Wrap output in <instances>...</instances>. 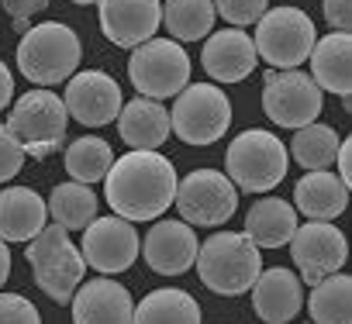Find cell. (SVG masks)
Returning <instances> with one entry per match:
<instances>
[{
	"label": "cell",
	"instance_id": "6da1fadb",
	"mask_svg": "<svg viewBox=\"0 0 352 324\" xmlns=\"http://www.w3.org/2000/svg\"><path fill=\"white\" fill-rule=\"evenodd\" d=\"M173 162L159 152H128L114 159V166L104 176V197L111 211L124 221H155L173 207L176 197Z\"/></svg>",
	"mask_w": 352,
	"mask_h": 324
},
{
	"label": "cell",
	"instance_id": "7a4b0ae2",
	"mask_svg": "<svg viewBox=\"0 0 352 324\" xmlns=\"http://www.w3.org/2000/svg\"><path fill=\"white\" fill-rule=\"evenodd\" d=\"M194 266H197L201 283L211 293H218V297H239L263 273V255H259V248L245 235H239V231H218L208 242H201Z\"/></svg>",
	"mask_w": 352,
	"mask_h": 324
},
{
	"label": "cell",
	"instance_id": "3957f363",
	"mask_svg": "<svg viewBox=\"0 0 352 324\" xmlns=\"http://www.w3.org/2000/svg\"><path fill=\"white\" fill-rule=\"evenodd\" d=\"M80 38L69 25L63 21H42L32 25L21 42H18V69L25 80H32L35 86H56L63 80H69L80 66Z\"/></svg>",
	"mask_w": 352,
	"mask_h": 324
},
{
	"label": "cell",
	"instance_id": "277c9868",
	"mask_svg": "<svg viewBox=\"0 0 352 324\" xmlns=\"http://www.w3.org/2000/svg\"><path fill=\"white\" fill-rule=\"evenodd\" d=\"M287 159H290V152L276 135H270L263 128H249V131L235 135L225 152V176L235 183V190L266 194L283 183L287 166H290Z\"/></svg>",
	"mask_w": 352,
	"mask_h": 324
},
{
	"label": "cell",
	"instance_id": "5b68a950",
	"mask_svg": "<svg viewBox=\"0 0 352 324\" xmlns=\"http://www.w3.org/2000/svg\"><path fill=\"white\" fill-rule=\"evenodd\" d=\"M25 255H28V266L35 269L38 290H45V297L56 303H69L73 290L83 283V273H87L83 252L69 242V231L63 224H45L28 242Z\"/></svg>",
	"mask_w": 352,
	"mask_h": 324
},
{
	"label": "cell",
	"instance_id": "8992f818",
	"mask_svg": "<svg viewBox=\"0 0 352 324\" xmlns=\"http://www.w3.org/2000/svg\"><path fill=\"white\" fill-rule=\"evenodd\" d=\"M66 124H69V114H66L63 97L45 90V86L21 93L18 104H11V114H8V131L18 138L25 155H35V159L52 155L63 145Z\"/></svg>",
	"mask_w": 352,
	"mask_h": 324
},
{
	"label": "cell",
	"instance_id": "52a82bcc",
	"mask_svg": "<svg viewBox=\"0 0 352 324\" xmlns=\"http://www.w3.org/2000/svg\"><path fill=\"white\" fill-rule=\"evenodd\" d=\"M232 124V104L214 83H187L173 100L169 128L187 145H214Z\"/></svg>",
	"mask_w": 352,
	"mask_h": 324
},
{
	"label": "cell",
	"instance_id": "ba28073f",
	"mask_svg": "<svg viewBox=\"0 0 352 324\" xmlns=\"http://www.w3.org/2000/svg\"><path fill=\"white\" fill-rule=\"evenodd\" d=\"M314 42V21L300 8H273L256 21V56L266 59L273 69H297L300 62H307Z\"/></svg>",
	"mask_w": 352,
	"mask_h": 324
},
{
	"label": "cell",
	"instance_id": "9c48e42d",
	"mask_svg": "<svg viewBox=\"0 0 352 324\" xmlns=\"http://www.w3.org/2000/svg\"><path fill=\"white\" fill-rule=\"evenodd\" d=\"M128 76L142 97L166 100L190 83V56L173 38H148L131 52Z\"/></svg>",
	"mask_w": 352,
	"mask_h": 324
},
{
	"label": "cell",
	"instance_id": "30bf717a",
	"mask_svg": "<svg viewBox=\"0 0 352 324\" xmlns=\"http://www.w3.org/2000/svg\"><path fill=\"white\" fill-rule=\"evenodd\" d=\"M173 204H176V211H180V218L187 224L218 228L228 218H235V211H239V190L218 170H194L190 176H184V183H176Z\"/></svg>",
	"mask_w": 352,
	"mask_h": 324
},
{
	"label": "cell",
	"instance_id": "8fae6325",
	"mask_svg": "<svg viewBox=\"0 0 352 324\" xmlns=\"http://www.w3.org/2000/svg\"><path fill=\"white\" fill-rule=\"evenodd\" d=\"M324 100H321V90L318 83L300 73V69H276V73H266V83H263V111L273 124L280 128H304L311 121H318Z\"/></svg>",
	"mask_w": 352,
	"mask_h": 324
},
{
	"label": "cell",
	"instance_id": "7c38bea8",
	"mask_svg": "<svg viewBox=\"0 0 352 324\" xmlns=\"http://www.w3.org/2000/svg\"><path fill=\"white\" fill-rule=\"evenodd\" d=\"M138 248H142V238L135 231L131 221L124 218H94L87 228H83V262L104 276H114V273H124L135 259H138Z\"/></svg>",
	"mask_w": 352,
	"mask_h": 324
},
{
	"label": "cell",
	"instance_id": "4fadbf2b",
	"mask_svg": "<svg viewBox=\"0 0 352 324\" xmlns=\"http://www.w3.org/2000/svg\"><path fill=\"white\" fill-rule=\"evenodd\" d=\"M287 245L294 252V266L300 269V279L311 286L331 273H342V266L349 259L345 235L331 221H307L304 228L294 231V238Z\"/></svg>",
	"mask_w": 352,
	"mask_h": 324
},
{
	"label": "cell",
	"instance_id": "5bb4252c",
	"mask_svg": "<svg viewBox=\"0 0 352 324\" xmlns=\"http://www.w3.org/2000/svg\"><path fill=\"white\" fill-rule=\"evenodd\" d=\"M63 104H66V114L73 121H80L83 128H104L118 117L124 100H121L118 80H111L100 69H83L66 80Z\"/></svg>",
	"mask_w": 352,
	"mask_h": 324
},
{
	"label": "cell",
	"instance_id": "9a60e30c",
	"mask_svg": "<svg viewBox=\"0 0 352 324\" xmlns=\"http://www.w3.org/2000/svg\"><path fill=\"white\" fill-rule=\"evenodd\" d=\"M100 8V32L118 49H138L142 42L155 38L162 25L159 0H97Z\"/></svg>",
	"mask_w": 352,
	"mask_h": 324
},
{
	"label": "cell",
	"instance_id": "2e32d148",
	"mask_svg": "<svg viewBox=\"0 0 352 324\" xmlns=\"http://www.w3.org/2000/svg\"><path fill=\"white\" fill-rule=\"evenodd\" d=\"M197 248H201V242L194 235V224L169 218V221H155L152 224V231L145 235L138 252L145 255L152 273H159V276H180V273H187L194 266Z\"/></svg>",
	"mask_w": 352,
	"mask_h": 324
},
{
	"label": "cell",
	"instance_id": "e0dca14e",
	"mask_svg": "<svg viewBox=\"0 0 352 324\" xmlns=\"http://www.w3.org/2000/svg\"><path fill=\"white\" fill-rule=\"evenodd\" d=\"M73 324H131L135 300L128 286L111 276H97L73 293Z\"/></svg>",
	"mask_w": 352,
	"mask_h": 324
},
{
	"label": "cell",
	"instance_id": "ac0fdd59",
	"mask_svg": "<svg viewBox=\"0 0 352 324\" xmlns=\"http://www.w3.org/2000/svg\"><path fill=\"white\" fill-rule=\"evenodd\" d=\"M256 62H259L256 45H252V38L242 28L211 32V38L201 49V66L218 83H242L256 69Z\"/></svg>",
	"mask_w": 352,
	"mask_h": 324
},
{
	"label": "cell",
	"instance_id": "d6986e66",
	"mask_svg": "<svg viewBox=\"0 0 352 324\" xmlns=\"http://www.w3.org/2000/svg\"><path fill=\"white\" fill-rule=\"evenodd\" d=\"M249 290H252V310L266 324H290L304 307L300 276H294V269L287 266H273L259 273Z\"/></svg>",
	"mask_w": 352,
	"mask_h": 324
},
{
	"label": "cell",
	"instance_id": "ffe728a7",
	"mask_svg": "<svg viewBox=\"0 0 352 324\" xmlns=\"http://www.w3.org/2000/svg\"><path fill=\"white\" fill-rule=\"evenodd\" d=\"M118 135L128 148L135 152H155L169 135V111L159 104V100H148V97H135L128 104H121L118 111Z\"/></svg>",
	"mask_w": 352,
	"mask_h": 324
},
{
	"label": "cell",
	"instance_id": "44dd1931",
	"mask_svg": "<svg viewBox=\"0 0 352 324\" xmlns=\"http://www.w3.org/2000/svg\"><path fill=\"white\" fill-rule=\"evenodd\" d=\"M49 207L45 197L32 187H8L0 190V238L28 245L45 228Z\"/></svg>",
	"mask_w": 352,
	"mask_h": 324
},
{
	"label": "cell",
	"instance_id": "7402d4cb",
	"mask_svg": "<svg viewBox=\"0 0 352 324\" xmlns=\"http://www.w3.org/2000/svg\"><path fill=\"white\" fill-rule=\"evenodd\" d=\"M311 80L318 83L321 93L349 97L352 90V35L349 32H331L311 49Z\"/></svg>",
	"mask_w": 352,
	"mask_h": 324
},
{
	"label": "cell",
	"instance_id": "603a6c76",
	"mask_svg": "<svg viewBox=\"0 0 352 324\" xmlns=\"http://www.w3.org/2000/svg\"><path fill=\"white\" fill-rule=\"evenodd\" d=\"M297 231V211L283 197H259L249 214H245V238L263 252V248H280L294 238Z\"/></svg>",
	"mask_w": 352,
	"mask_h": 324
},
{
	"label": "cell",
	"instance_id": "cb8c5ba5",
	"mask_svg": "<svg viewBox=\"0 0 352 324\" xmlns=\"http://www.w3.org/2000/svg\"><path fill=\"white\" fill-rule=\"evenodd\" d=\"M294 204H297L294 211H300V214L311 218V221H335V218H342L345 207H349V187H345L335 173L314 170V173H307V176L297 183Z\"/></svg>",
	"mask_w": 352,
	"mask_h": 324
},
{
	"label": "cell",
	"instance_id": "d4e9b609",
	"mask_svg": "<svg viewBox=\"0 0 352 324\" xmlns=\"http://www.w3.org/2000/svg\"><path fill=\"white\" fill-rule=\"evenodd\" d=\"M131 324H201V307L187 290H152L135 303Z\"/></svg>",
	"mask_w": 352,
	"mask_h": 324
},
{
	"label": "cell",
	"instance_id": "484cf974",
	"mask_svg": "<svg viewBox=\"0 0 352 324\" xmlns=\"http://www.w3.org/2000/svg\"><path fill=\"white\" fill-rule=\"evenodd\" d=\"M49 218L56 221V224H63L66 231H83L94 218H97V194L87 187V183H76V180H69V183H59V187H52V194H49Z\"/></svg>",
	"mask_w": 352,
	"mask_h": 324
},
{
	"label": "cell",
	"instance_id": "4316f807",
	"mask_svg": "<svg viewBox=\"0 0 352 324\" xmlns=\"http://www.w3.org/2000/svg\"><path fill=\"white\" fill-rule=\"evenodd\" d=\"M307 310L314 324H352V279L345 273H331L314 283Z\"/></svg>",
	"mask_w": 352,
	"mask_h": 324
},
{
	"label": "cell",
	"instance_id": "83f0119b",
	"mask_svg": "<svg viewBox=\"0 0 352 324\" xmlns=\"http://www.w3.org/2000/svg\"><path fill=\"white\" fill-rule=\"evenodd\" d=\"M214 4L211 0H166L162 25L173 35V42H201L211 35L214 25Z\"/></svg>",
	"mask_w": 352,
	"mask_h": 324
},
{
	"label": "cell",
	"instance_id": "f1b7e54d",
	"mask_svg": "<svg viewBox=\"0 0 352 324\" xmlns=\"http://www.w3.org/2000/svg\"><path fill=\"white\" fill-rule=\"evenodd\" d=\"M338 131L331 124H321V121H311L304 128H297L294 141H290V152H294V162L304 166L307 173L314 170H331L335 166V155H338Z\"/></svg>",
	"mask_w": 352,
	"mask_h": 324
},
{
	"label": "cell",
	"instance_id": "f546056e",
	"mask_svg": "<svg viewBox=\"0 0 352 324\" xmlns=\"http://www.w3.org/2000/svg\"><path fill=\"white\" fill-rule=\"evenodd\" d=\"M66 173L76 180V183H100L107 176V170L114 166V152L111 145L100 138V135H83L76 138L69 148H66Z\"/></svg>",
	"mask_w": 352,
	"mask_h": 324
},
{
	"label": "cell",
	"instance_id": "4dcf8cb0",
	"mask_svg": "<svg viewBox=\"0 0 352 324\" xmlns=\"http://www.w3.org/2000/svg\"><path fill=\"white\" fill-rule=\"evenodd\" d=\"M211 4H214V14H221L235 28L256 25L270 11V0H211Z\"/></svg>",
	"mask_w": 352,
	"mask_h": 324
},
{
	"label": "cell",
	"instance_id": "1f68e13d",
	"mask_svg": "<svg viewBox=\"0 0 352 324\" xmlns=\"http://www.w3.org/2000/svg\"><path fill=\"white\" fill-rule=\"evenodd\" d=\"M25 148L18 145V138L8 131V124H0V183H11L21 170H25Z\"/></svg>",
	"mask_w": 352,
	"mask_h": 324
},
{
	"label": "cell",
	"instance_id": "d6a6232c",
	"mask_svg": "<svg viewBox=\"0 0 352 324\" xmlns=\"http://www.w3.org/2000/svg\"><path fill=\"white\" fill-rule=\"evenodd\" d=\"M0 324H42L38 307L21 293H0Z\"/></svg>",
	"mask_w": 352,
	"mask_h": 324
},
{
	"label": "cell",
	"instance_id": "836d02e7",
	"mask_svg": "<svg viewBox=\"0 0 352 324\" xmlns=\"http://www.w3.org/2000/svg\"><path fill=\"white\" fill-rule=\"evenodd\" d=\"M45 8H49V0H4V11L11 14L14 32H21V35L32 28V21H35Z\"/></svg>",
	"mask_w": 352,
	"mask_h": 324
},
{
	"label": "cell",
	"instance_id": "e575fe53",
	"mask_svg": "<svg viewBox=\"0 0 352 324\" xmlns=\"http://www.w3.org/2000/svg\"><path fill=\"white\" fill-rule=\"evenodd\" d=\"M324 21L335 32H349V25H352V0H324Z\"/></svg>",
	"mask_w": 352,
	"mask_h": 324
},
{
	"label": "cell",
	"instance_id": "d590c367",
	"mask_svg": "<svg viewBox=\"0 0 352 324\" xmlns=\"http://www.w3.org/2000/svg\"><path fill=\"white\" fill-rule=\"evenodd\" d=\"M335 170H338L335 176H338V180H342V183L349 187V183H352V138H349V141H345V138L338 141V155H335Z\"/></svg>",
	"mask_w": 352,
	"mask_h": 324
},
{
	"label": "cell",
	"instance_id": "8d00e7d4",
	"mask_svg": "<svg viewBox=\"0 0 352 324\" xmlns=\"http://www.w3.org/2000/svg\"><path fill=\"white\" fill-rule=\"evenodd\" d=\"M11 100H14V76L4 62H0V111H8Z\"/></svg>",
	"mask_w": 352,
	"mask_h": 324
},
{
	"label": "cell",
	"instance_id": "74e56055",
	"mask_svg": "<svg viewBox=\"0 0 352 324\" xmlns=\"http://www.w3.org/2000/svg\"><path fill=\"white\" fill-rule=\"evenodd\" d=\"M8 276H11V248H8L4 238H0V286L8 283Z\"/></svg>",
	"mask_w": 352,
	"mask_h": 324
},
{
	"label": "cell",
	"instance_id": "f35d334b",
	"mask_svg": "<svg viewBox=\"0 0 352 324\" xmlns=\"http://www.w3.org/2000/svg\"><path fill=\"white\" fill-rule=\"evenodd\" d=\"M73 4H97V0H73Z\"/></svg>",
	"mask_w": 352,
	"mask_h": 324
}]
</instances>
